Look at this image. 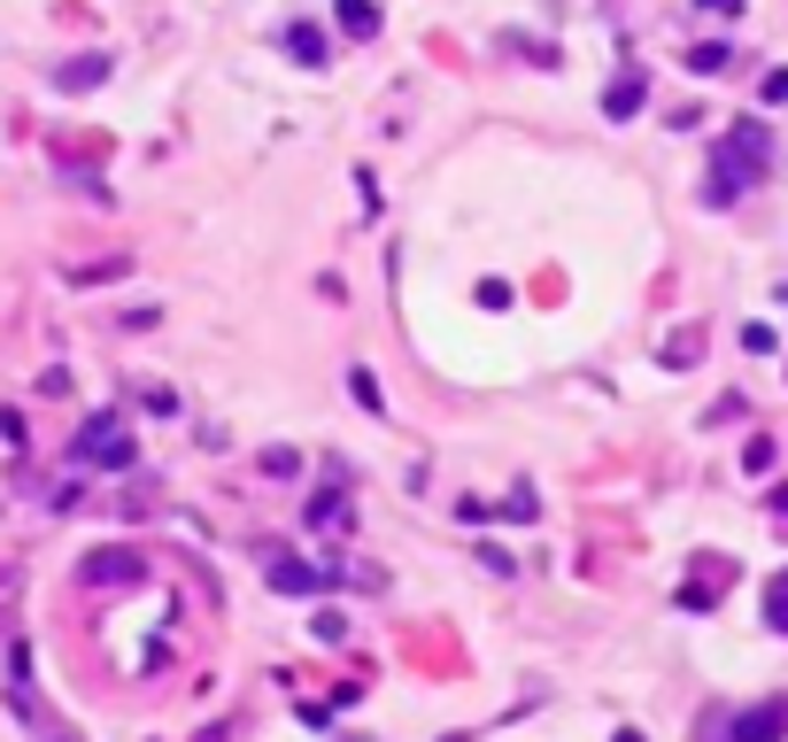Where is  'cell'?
I'll return each mask as SVG.
<instances>
[{"label":"cell","instance_id":"1","mask_svg":"<svg viewBox=\"0 0 788 742\" xmlns=\"http://www.w3.org/2000/svg\"><path fill=\"white\" fill-rule=\"evenodd\" d=\"M140 457V441L124 434V418H109V410H101V418H85V434H77V464H101V472H124Z\"/></svg>","mask_w":788,"mask_h":742},{"label":"cell","instance_id":"2","mask_svg":"<svg viewBox=\"0 0 788 742\" xmlns=\"http://www.w3.org/2000/svg\"><path fill=\"white\" fill-rule=\"evenodd\" d=\"M719 155H727V162H735V171H750V186H757V179H765V171H773V132H765V124H735V132H727V147H719Z\"/></svg>","mask_w":788,"mask_h":742},{"label":"cell","instance_id":"3","mask_svg":"<svg viewBox=\"0 0 788 742\" xmlns=\"http://www.w3.org/2000/svg\"><path fill=\"white\" fill-rule=\"evenodd\" d=\"M642 101H650V77L642 70H619L603 86V124H627V117H642Z\"/></svg>","mask_w":788,"mask_h":742},{"label":"cell","instance_id":"4","mask_svg":"<svg viewBox=\"0 0 788 742\" xmlns=\"http://www.w3.org/2000/svg\"><path fill=\"white\" fill-rule=\"evenodd\" d=\"M780 734H788V696H765L735 719V742H780Z\"/></svg>","mask_w":788,"mask_h":742},{"label":"cell","instance_id":"5","mask_svg":"<svg viewBox=\"0 0 788 742\" xmlns=\"http://www.w3.org/2000/svg\"><path fill=\"white\" fill-rule=\"evenodd\" d=\"M85 581L94 588H124V581H140V557L132 549H94L85 557Z\"/></svg>","mask_w":788,"mask_h":742},{"label":"cell","instance_id":"6","mask_svg":"<svg viewBox=\"0 0 788 742\" xmlns=\"http://www.w3.org/2000/svg\"><path fill=\"white\" fill-rule=\"evenodd\" d=\"M101 77H109V54H77V62L54 70V86H62V94H85V86H101Z\"/></svg>","mask_w":788,"mask_h":742},{"label":"cell","instance_id":"7","mask_svg":"<svg viewBox=\"0 0 788 742\" xmlns=\"http://www.w3.org/2000/svg\"><path fill=\"white\" fill-rule=\"evenodd\" d=\"M332 24L348 39H379V9H372V0H332Z\"/></svg>","mask_w":788,"mask_h":742},{"label":"cell","instance_id":"8","mask_svg":"<svg viewBox=\"0 0 788 742\" xmlns=\"http://www.w3.org/2000/svg\"><path fill=\"white\" fill-rule=\"evenodd\" d=\"M735 62H742V54H735V39H704V47L688 54V70H695V77H727Z\"/></svg>","mask_w":788,"mask_h":742},{"label":"cell","instance_id":"9","mask_svg":"<svg viewBox=\"0 0 788 742\" xmlns=\"http://www.w3.org/2000/svg\"><path fill=\"white\" fill-rule=\"evenodd\" d=\"M287 54H294L302 70H325V32H317V24H294V32H287Z\"/></svg>","mask_w":788,"mask_h":742},{"label":"cell","instance_id":"10","mask_svg":"<svg viewBox=\"0 0 788 742\" xmlns=\"http://www.w3.org/2000/svg\"><path fill=\"white\" fill-rule=\"evenodd\" d=\"M271 588H279V596H310V588H317V564H287V557H279V564H271Z\"/></svg>","mask_w":788,"mask_h":742},{"label":"cell","instance_id":"11","mask_svg":"<svg viewBox=\"0 0 788 742\" xmlns=\"http://www.w3.org/2000/svg\"><path fill=\"white\" fill-rule=\"evenodd\" d=\"M695 356H704V325H680L665 341V364H695Z\"/></svg>","mask_w":788,"mask_h":742},{"label":"cell","instance_id":"12","mask_svg":"<svg viewBox=\"0 0 788 742\" xmlns=\"http://www.w3.org/2000/svg\"><path fill=\"white\" fill-rule=\"evenodd\" d=\"M348 394H356L364 410H387V394H379V379H372L364 364H356V372H348Z\"/></svg>","mask_w":788,"mask_h":742},{"label":"cell","instance_id":"13","mask_svg":"<svg viewBox=\"0 0 788 742\" xmlns=\"http://www.w3.org/2000/svg\"><path fill=\"white\" fill-rule=\"evenodd\" d=\"M310 526H332L340 519V487H325V495H310V511H302Z\"/></svg>","mask_w":788,"mask_h":742},{"label":"cell","instance_id":"14","mask_svg":"<svg viewBox=\"0 0 788 742\" xmlns=\"http://www.w3.org/2000/svg\"><path fill=\"white\" fill-rule=\"evenodd\" d=\"M742 349H750V356H773L780 333H773V325H742Z\"/></svg>","mask_w":788,"mask_h":742},{"label":"cell","instance_id":"15","mask_svg":"<svg viewBox=\"0 0 788 742\" xmlns=\"http://www.w3.org/2000/svg\"><path fill=\"white\" fill-rule=\"evenodd\" d=\"M765 619L788 634V581H773V588H765Z\"/></svg>","mask_w":788,"mask_h":742},{"label":"cell","instance_id":"16","mask_svg":"<svg viewBox=\"0 0 788 742\" xmlns=\"http://www.w3.org/2000/svg\"><path fill=\"white\" fill-rule=\"evenodd\" d=\"M263 472L287 479V472H302V457H294V449H263Z\"/></svg>","mask_w":788,"mask_h":742},{"label":"cell","instance_id":"17","mask_svg":"<svg viewBox=\"0 0 788 742\" xmlns=\"http://www.w3.org/2000/svg\"><path fill=\"white\" fill-rule=\"evenodd\" d=\"M773 457H780V449H773V441H765V434H757V441H750V449H742V464H750V472H773Z\"/></svg>","mask_w":788,"mask_h":742},{"label":"cell","instance_id":"18","mask_svg":"<svg viewBox=\"0 0 788 742\" xmlns=\"http://www.w3.org/2000/svg\"><path fill=\"white\" fill-rule=\"evenodd\" d=\"M765 101H788V70H765V86H757Z\"/></svg>","mask_w":788,"mask_h":742},{"label":"cell","instance_id":"19","mask_svg":"<svg viewBox=\"0 0 788 742\" xmlns=\"http://www.w3.org/2000/svg\"><path fill=\"white\" fill-rule=\"evenodd\" d=\"M695 9H712V16H735V9H742V0H695Z\"/></svg>","mask_w":788,"mask_h":742},{"label":"cell","instance_id":"20","mask_svg":"<svg viewBox=\"0 0 788 742\" xmlns=\"http://www.w3.org/2000/svg\"><path fill=\"white\" fill-rule=\"evenodd\" d=\"M765 503H773V511H780V519H788V479H780V487H773V495H765Z\"/></svg>","mask_w":788,"mask_h":742},{"label":"cell","instance_id":"21","mask_svg":"<svg viewBox=\"0 0 788 742\" xmlns=\"http://www.w3.org/2000/svg\"><path fill=\"white\" fill-rule=\"evenodd\" d=\"M441 742H472V734H441Z\"/></svg>","mask_w":788,"mask_h":742}]
</instances>
